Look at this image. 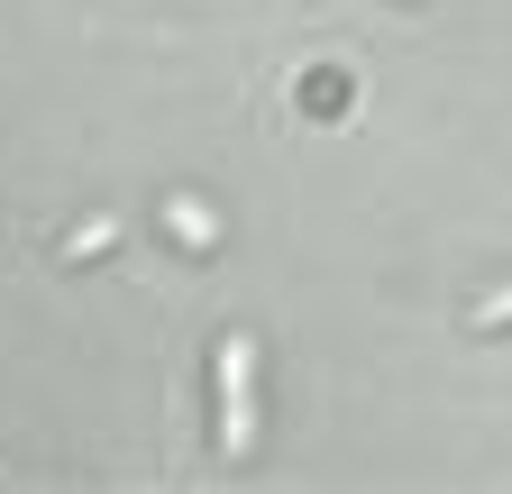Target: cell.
<instances>
[{"mask_svg":"<svg viewBox=\"0 0 512 494\" xmlns=\"http://www.w3.org/2000/svg\"><path fill=\"white\" fill-rule=\"evenodd\" d=\"M165 229L192 238V247H211V211H202V202H165Z\"/></svg>","mask_w":512,"mask_h":494,"instance_id":"cell-2","label":"cell"},{"mask_svg":"<svg viewBox=\"0 0 512 494\" xmlns=\"http://www.w3.org/2000/svg\"><path fill=\"white\" fill-rule=\"evenodd\" d=\"M247 440H256V348L220 339V449L247 458Z\"/></svg>","mask_w":512,"mask_h":494,"instance_id":"cell-1","label":"cell"},{"mask_svg":"<svg viewBox=\"0 0 512 494\" xmlns=\"http://www.w3.org/2000/svg\"><path fill=\"white\" fill-rule=\"evenodd\" d=\"M503 321H512V284H503V293H485V302H476V312H467V330H503Z\"/></svg>","mask_w":512,"mask_h":494,"instance_id":"cell-3","label":"cell"}]
</instances>
